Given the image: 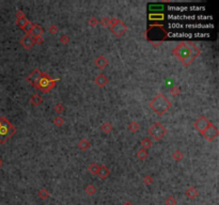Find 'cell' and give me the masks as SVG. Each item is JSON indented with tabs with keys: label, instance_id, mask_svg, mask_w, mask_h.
Segmentation results:
<instances>
[{
	"label": "cell",
	"instance_id": "obj_1",
	"mask_svg": "<svg viewBox=\"0 0 219 205\" xmlns=\"http://www.w3.org/2000/svg\"><path fill=\"white\" fill-rule=\"evenodd\" d=\"M173 55L178 57L184 65L188 66L200 55V49L191 42H182L173 49Z\"/></svg>",
	"mask_w": 219,
	"mask_h": 205
},
{
	"label": "cell",
	"instance_id": "obj_2",
	"mask_svg": "<svg viewBox=\"0 0 219 205\" xmlns=\"http://www.w3.org/2000/svg\"><path fill=\"white\" fill-rule=\"evenodd\" d=\"M150 107L158 115H163L169 110V108L171 107V102L164 94L159 93L157 94L153 98V100L150 102Z\"/></svg>",
	"mask_w": 219,
	"mask_h": 205
},
{
	"label": "cell",
	"instance_id": "obj_3",
	"mask_svg": "<svg viewBox=\"0 0 219 205\" xmlns=\"http://www.w3.org/2000/svg\"><path fill=\"white\" fill-rule=\"evenodd\" d=\"M167 37V31L164 29L163 25H152L147 31V40L152 43H161Z\"/></svg>",
	"mask_w": 219,
	"mask_h": 205
},
{
	"label": "cell",
	"instance_id": "obj_4",
	"mask_svg": "<svg viewBox=\"0 0 219 205\" xmlns=\"http://www.w3.org/2000/svg\"><path fill=\"white\" fill-rule=\"evenodd\" d=\"M57 81H59V79H51L48 74L42 73V76H41V78H40V80H39L35 89H39V90H41L42 92L46 93V92H48V91H50L51 89L55 88Z\"/></svg>",
	"mask_w": 219,
	"mask_h": 205
},
{
	"label": "cell",
	"instance_id": "obj_5",
	"mask_svg": "<svg viewBox=\"0 0 219 205\" xmlns=\"http://www.w3.org/2000/svg\"><path fill=\"white\" fill-rule=\"evenodd\" d=\"M168 18L171 20H211L213 18L210 15H203V14H192V15H186V14H169Z\"/></svg>",
	"mask_w": 219,
	"mask_h": 205
},
{
	"label": "cell",
	"instance_id": "obj_6",
	"mask_svg": "<svg viewBox=\"0 0 219 205\" xmlns=\"http://www.w3.org/2000/svg\"><path fill=\"white\" fill-rule=\"evenodd\" d=\"M170 29H210L213 28V24L211 22H198V24H180V22H171L169 24Z\"/></svg>",
	"mask_w": 219,
	"mask_h": 205
},
{
	"label": "cell",
	"instance_id": "obj_7",
	"mask_svg": "<svg viewBox=\"0 0 219 205\" xmlns=\"http://www.w3.org/2000/svg\"><path fill=\"white\" fill-rule=\"evenodd\" d=\"M109 27L111 29L112 33L114 35H117V37H122L123 34L126 32V30H127V27H126L125 24L121 22L120 19L116 18V17L110 19Z\"/></svg>",
	"mask_w": 219,
	"mask_h": 205
},
{
	"label": "cell",
	"instance_id": "obj_8",
	"mask_svg": "<svg viewBox=\"0 0 219 205\" xmlns=\"http://www.w3.org/2000/svg\"><path fill=\"white\" fill-rule=\"evenodd\" d=\"M149 134L151 137H153L154 140H159L166 135V128L164 127L163 124H160V123H155L150 127Z\"/></svg>",
	"mask_w": 219,
	"mask_h": 205
},
{
	"label": "cell",
	"instance_id": "obj_9",
	"mask_svg": "<svg viewBox=\"0 0 219 205\" xmlns=\"http://www.w3.org/2000/svg\"><path fill=\"white\" fill-rule=\"evenodd\" d=\"M167 37H189V39H192V37H210V33H203V32H199V33H194V32H189V33H186V32H169V33H167Z\"/></svg>",
	"mask_w": 219,
	"mask_h": 205
},
{
	"label": "cell",
	"instance_id": "obj_10",
	"mask_svg": "<svg viewBox=\"0 0 219 205\" xmlns=\"http://www.w3.org/2000/svg\"><path fill=\"white\" fill-rule=\"evenodd\" d=\"M15 133H16V128L13 125L9 128L0 126V143L1 144L6 143Z\"/></svg>",
	"mask_w": 219,
	"mask_h": 205
},
{
	"label": "cell",
	"instance_id": "obj_11",
	"mask_svg": "<svg viewBox=\"0 0 219 205\" xmlns=\"http://www.w3.org/2000/svg\"><path fill=\"white\" fill-rule=\"evenodd\" d=\"M169 11L171 12H199L205 10L204 6H169Z\"/></svg>",
	"mask_w": 219,
	"mask_h": 205
},
{
	"label": "cell",
	"instance_id": "obj_12",
	"mask_svg": "<svg viewBox=\"0 0 219 205\" xmlns=\"http://www.w3.org/2000/svg\"><path fill=\"white\" fill-rule=\"evenodd\" d=\"M204 136V138L206 140H208V141H213V140H215L217 138V136H218V129H217L216 126H214L212 123H211L210 125H208V127L204 131V133L202 134Z\"/></svg>",
	"mask_w": 219,
	"mask_h": 205
},
{
	"label": "cell",
	"instance_id": "obj_13",
	"mask_svg": "<svg viewBox=\"0 0 219 205\" xmlns=\"http://www.w3.org/2000/svg\"><path fill=\"white\" fill-rule=\"evenodd\" d=\"M210 124H211V122L208 121L206 118L202 117V118H200L197 122H196V123H194V128H196L199 133L203 134L204 131L208 127V125H210Z\"/></svg>",
	"mask_w": 219,
	"mask_h": 205
},
{
	"label": "cell",
	"instance_id": "obj_14",
	"mask_svg": "<svg viewBox=\"0 0 219 205\" xmlns=\"http://www.w3.org/2000/svg\"><path fill=\"white\" fill-rule=\"evenodd\" d=\"M41 76H42V72L39 70V68H36L32 74H30V76L28 77V82L29 84H31L33 87H36V84H38V82H39V80H40V78H41Z\"/></svg>",
	"mask_w": 219,
	"mask_h": 205
},
{
	"label": "cell",
	"instance_id": "obj_15",
	"mask_svg": "<svg viewBox=\"0 0 219 205\" xmlns=\"http://www.w3.org/2000/svg\"><path fill=\"white\" fill-rule=\"evenodd\" d=\"M42 34H43V28H42L40 25H33V27H32L31 31L29 32V37H31L32 39H35V37H42Z\"/></svg>",
	"mask_w": 219,
	"mask_h": 205
},
{
	"label": "cell",
	"instance_id": "obj_16",
	"mask_svg": "<svg viewBox=\"0 0 219 205\" xmlns=\"http://www.w3.org/2000/svg\"><path fill=\"white\" fill-rule=\"evenodd\" d=\"M20 43H22V45L25 47V48L30 49V48L33 46V44H34V39H32L31 37H29L28 34H27V35H25V37L22 39Z\"/></svg>",
	"mask_w": 219,
	"mask_h": 205
},
{
	"label": "cell",
	"instance_id": "obj_17",
	"mask_svg": "<svg viewBox=\"0 0 219 205\" xmlns=\"http://www.w3.org/2000/svg\"><path fill=\"white\" fill-rule=\"evenodd\" d=\"M107 82H108V79H107V77L104 74H100L95 78V84L100 88L105 87V84H106Z\"/></svg>",
	"mask_w": 219,
	"mask_h": 205
},
{
	"label": "cell",
	"instance_id": "obj_18",
	"mask_svg": "<svg viewBox=\"0 0 219 205\" xmlns=\"http://www.w3.org/2000/svg\"><path fill=\"white\" fill-rule=\"evenodd\" d=\"M95 64H96V66L98 68L103 70V68H105L107 66V64H108V61H107V59L104 56H100V57H98L96 60H95Z\"/></svg>",
	"mask_w": 219,
	"mask_h": 205
},
{
	"label": "cell",
	"instance_id": "obj_19",
	"mask_svg": "<svg viewBox=\"0 0 219 205\" xmlns=\"http://www.w3.org/2000/svg\"><path fill=\"white\" fill-rule=\"evenodd\" d=\"M110 174V171L109 169L107 168V167H105V166H102V167H100V169H98V172H97V175L100 177V178H106L108 175Z\"/></svg>",
	"mask_w": 219,
	"mask_h": 205
},
{
	"label": "cell",
	"instance_id": "obj_20",
	"mask_svg": "<svg viewBox=\"0 0 219 205\" xmlns=\"http://www.w3.org/2000/svg\"><path fill=\"white\" fill-rule=\"evenodd\" d=\"M198 194H199V192H198V190L196 189L194 187H190V188H188V189L186 190V196H187L189 199H194Z\"/></svg>",
	"mask_w": 219,
	"mask_h": 205
},
{
	"label": "cell",
	"instance_id": "obj_21",
	"mask_svg": "<svg viewBox=\"0 0 219 205\" xmlns=\"http://www.w3.org/2000/svg\"><path fill=\"white\" fill-rule=\"evenodd\" d=\"M165 16L163 13H152L149 15V19L150 20H164Z\"/></svg>",
	"mask_w": 219,
	"mask_h": 205
},
{
	"label": "cell",
	"instance_id": "obj_22",
	"mask_svg": "<svg viewBox=\"0 0 219 205\" xmlns=\"http://www.w3.org/2000/svg\"><path fill=\"white\" fill-rule=\"evenodd\" d=\"M30 102H31L32 106H39V105H41V102H43V100H42V97L40 96L39 94H34V95L31 97Z\"/></svg>",
	"mask_w": 219,
	"mask_h": 205
},
{
	"label": "cell",
	"instance_id": "obj_23",
	"mask_svg": "<svg viewBox=\"0 0 219 205\" xmlns=\"http://www.w3.org/2000/svg\"><path fill=\"white\" fill-rule=\"evenodd\" d=\"M147 156H149V154H147V150L141 149V150H139V151L137 152V157L140 159V160H144V159L147 158Z\"/></svg>",
	"mask_w": 219,
	"mask_h": 205
},
{
	"label": "cell",
	"instance_id": "obj_24",
	"mask_svg": "<svg viewBox=\"0 0 219 205\" xmlns=\"http://www.w3.org/2000/svg\"><path fill=\"white\" fill-rule=\"evenodd\" d=\"M90 145H91L90 142H89L88 140H86V139H82L81 141L78 143V146L82 150V151H86V150H88L89 147H90Z\"/></svg>",
	"mask_w": 219,
	"mask_h": 205
},
{
	"label": "cell",
	"instance_id": "obj_25",
	"mask_svg": "<svg viewBox=\"0 0 219 205\" xmlns=\"http://www.w3.org/2000/svg\"><path fill=\"white\" fill-rule=\"evenodd\" d=\"M29 20L26 17H22V18H19V19H17V22H16V25L18 26L19 28H22V29H24V27H25L26 25H27V22H28Z\"/></svg>",
	"mask_w": 219,
	"mask_h": 205
},
{
	"label": "cell",
	"instance_id": "obj_26",
	"mask_svg": "<svg viewBox=\"0 0 219 205\" xmlns=\"http://www.w3.org/2000/svg\"><path fill=\"white\" fill-rule=\"evenodd\" d=\"M141 144H142V149L144 150H147L150 149L151 145H152V141H151L149 138H145V139L142 140V142H141Z\"/></svg>",
	"mask_w": 219,
	"mask_h": 205
},
{
	"label": "cell",
	"instance_id": "obj_27",
	"mask_svg": "<svg viewBox=\"0 0 219 205\" xmlns=\"http://www.w3.org/2000/svg\"><path fill=\"white\" fill-rule=\"evenodd\" d=\"M102 131H105V133H109V131H112V125L110 124L109 122H107V123H105L104 125H102Z\"/></svg>",
	"mask_w": 219,
	"mask_h": 205
},
{
	"label": "cell",
	"instance_id": "obj_28",
	"mask_svg": "<svg viewBox=\"0 0 219 205\" xmlns=\"http://www.w3.org/2000/svg\"><path fill=\"white\" fill-rule=\"evenodd\" d=\"M39 197H40L41 199H47V198L49 197V192H48L45 188H43V189H41L39 191Z\"/></svg>",
	"mask_w": 219,
	"mask_h": 205
},
{
	"label": "cell",
	"instance_id": "obj_29",
	"mask_svg": "<svg viewBox=\"0 0 219 205\" xmlns=\"http://www.w3.org/2000/svg\"><path fill=\"white\" fill-rule=\"evenodd\" d=\"M86 192L89 194V196H92L94 193L96 192V188L93 186V185H89V186L86 188Z\"/></svg>",
	"mask_w": 219,
	"mask_h": 205
},
{
	"label": "cell",
	"instance_id": "obj_30",
	"mask_svg": "<svg viewBox=\"0 0 219 205\" xmlns=\"http://www.w3.org/2000/svg\"><path fill=\"white\" fill-rule=\"evenodd\" d=\"M128 127H129V129H131V131H133V133H136V131H139V125H138V123H136V122H131Z\"/></svg>",
	"mask_w": 219,
	"mask_h": 205
},
{
	"label": "cell",
	"instance_id": "obj_31",
	"mask_svg": "<svg viewBox=\"0 0 219 205\" xmlns=\"http://www.w3.org/2000/svg\"><path fill=\"white\" fill-rule=\"evenodd\" d=\"M98 169H100V167H98L96 164H93V165H91L90 167H89V171H90L92 174H97Z\"/></svg>",
	"mask_w": 219,
	"mask_h": 205
},
{
	"label": "cell",
	"instance_id": "obj_32",
	"mask_svg": "<svg viewBox=\"0 0 219 205\" xmlns=\"http://www.w3.org/2000/svg\"><path fill=\"white\" fill-rule=\"evenodd\" d=\"M164 8L161 6H156V4H152L150 6V11H158V13H160V11H163Z\"/></svg>",
	"mask_w": 219,
	"mask_h": 205
},
{
	"label": "cell",
	"instance_id": "obj_33",
	"mask_svg": "<svg viewBox=\"0 0 219 205\" xmlns=\"http://www.w3.org/2000/svg\"><path fill=\"white\" fill-rule=\"evenodd\" d=\"M53 123H55V125H56V126H61V125L64 123V120H63L62 118H60V117H57V118L55 119Z\"/></svg>",
	"mask_w": 219,
	"mask_h": 205
},
{
	"label": "cell",
	"instance_id": "obj_34",
	"mask_svg": "<svg viewBox=\"0 0 219 205\" xmlns=\"http://www.w3.org/2000/svg\"><path fill=\"white\" fill-rule=\"evenodd\" d=\"M166 205H176V200L173 197H169L166 200Z\"/></svg>",
	"mask_w": 219,
	"mask_h": 205
},
{
	"label": "cell",
	"instance_id": "obj_35",
	"mask_svg": "<svg viewBox=\"0 0 219 205\" xmlns=\"http://www.w3.org/2000/svg\"><path fill=\"white\" fill-rule=\"evenodd\" d=\"M173 158L178 161V160H181V159L183 158V154H182L180 151H176V152L174 153V155H173Z\"/></svg>",
	"mask_w": 219,
	"mask_h": 205
},
{
	"label": "cell",
	"instance_id": "obj_36",
	"mask_svg": "<svg viewBox=\"0 0 219 205\" xmlns=\"http://www.w3.org/2000/svg\"><path fill=\"white\" fill-rule=\"evenodd\" d=\"M32 27H33V25H32V24H31L30 22H27V25H26L25 27H24V29H22V30H25V31L29 34V32L31 31Z\"/></svg>",
	"mask_w": 219,
	"mask_h": 205
},
{
	"label": "cell",
	"instance_id": "obj_37",
	"mask_svg": "<svg viewBox=\"0 0 219 205\" xmlns=\"http://www.w3.org/2000/svg\"><path fill=\"white\" fill-rule=\"evenodd\" d=\"M109 22H110V19L109 18H104L100 20V24L103 25V27H105V28H107V27H109Z\"/></svg>",
	"mask_w": 219,
	"mask_h": 205
},
{
	"label": "cell",
	"instance_id": "obj_38",
	"mask_svg": "<svg viewBox=\"0 0 219 205\" xmlns=\"http://www.w3.org/2000/svg\"><path fill=\"white\" fill-rule=\"evenodd\" d=\"M143 183L147 184V185H151V184L153 183V178L151 176H145L143 178Z\"/></svg>",
	"mask_w": 219,
	"mask_h": 205
},
{
	"label": "cell",
	"instance_id": "obj_39",
	"mask_svg": "<svg viewBox=\"0 0 219 205\" xmlns=\"http://www.w3.org/2000/svg\"><path fill=\"white\" fill-rule=\"evenodd\" d=\"M55 109H56V111L58 112V113H62V112L64 111V108H63V106L61 105V104H58V105H56Z\"/></svg>",
	"mask_w": 219,
	"mask_h": 205
},
{
	"label": "cell",
	"instance_id": "obj_40",
	"mask_svg": "<svg viewBox=\"0 0 219 205\" xmlns=\"http://www.w3.org/2000/svg\"><path fill=\"white\" fill-rule=\"evenodd\" d=\"M171 94H172L173 96H176V95H178L180 94V89H178V87H174L171 89Z\"/></svg>",
	"mask_w": 219,
	"mask_h": 205
},
{
	"label": "cell",
	"instance_id": "obj_41",
	"mask_svg": "<svg viewBox=\"0 0 219 205\" xmlns=\"http://www.w3.org/2000/svg\"><path fill=\"white\" fill-rule=\"evenodd\" d=\"M97 22H97L96 19L94 18V17H92V18H91L90 20H89V25L92 26V27H95V26L97 25Z\"/></svg>",
	"mask_w": 219,
	"mask_h": 205
},
{
	"label": "cell",
	"instance_id": "obj_42",
	"mask_svg": "<svg viewBox=\"0 0 219 205\" xmlns=\"http://www.w3.org/2000/svg\"><path fill=\"white\" fill-rule=\"evenodd\" d=\"M69 39L67 37H65V35L60 39V42H61L62 44H67L69 43Z\"/></svg>",
	"mask_w": 219,
	"mask_h": 205
},
{
	"label": "cell",
	"instance_id": "obj_43",
	"mask_svg": "<svg viewBox=\"0 0 219 205\" xmlns=\"http://www.w3.org/2000/svg\"><path fill=\"white\" fill-rule=\"evenodd\" d=\"M43 37H35L34 39V43H36V44H42L43 43Z\"/></svg>",
	"mask_w": 219,
	"mask_h": 205
},
{
	"label": "cell",
	"instance_id": "obj_44",
	"mask_svg": "<svg viewBox=\"0 0 219 205\" xmlns=\"http://www.w3.org/2000/svg\"><path fill=\"white\" fill-rule=\"evenodd\" d=\"M49 31L51 32V33H56V32H58V28H57L56 26L55 25H53L51 27L49 28Z\"/></svg>",
	"mask_w": 219,
	"mask_h": 205
},
{
	"label": "cell",
	"instance_id": "obj_45",
	"mask_svg": "<svg viewBox=\"0 0 219 205\" xmlns=\"http://www.w3.org/2000/svg\"><path fill=\"white\" fill-rule=\"evenodd\" d=\"M16 17H17V19H19V18L25 17V15H24V13H22V11H18V12L16 13Z\"/></svg>",
	"mask_w": 219,
	"mask_h": 205
},
{
	"label": "cell",
	"instance_id": "obj_46",
	"mask_svg": "<svg viewBox=\"0 0 219 205\" xmlns=\"http://www.w3.org/2000/svg\"><path fill=\"white\" fill-rule=\"evenodd\" d=\"M123 205H133V204H131V202H125V203H124V204H123Z\"/></svg>",
	"mask_w": 219,
	"mask_h": 205
},
{
	"label": "cell",
	"instance_id": "obj_47",
	"mask_svg": "<svg viewBox=\"0 0 219 205\" xmlns=\"http://www.w3.org/2000/svg\"><path fill=\"white\" fill-rule=\"evenodd\" d=\"M1 166H2V159L0 158V167H1Z\"/></svg>",
	"mask_w": 219,
	"mask_h": 205
}]
</instances>
